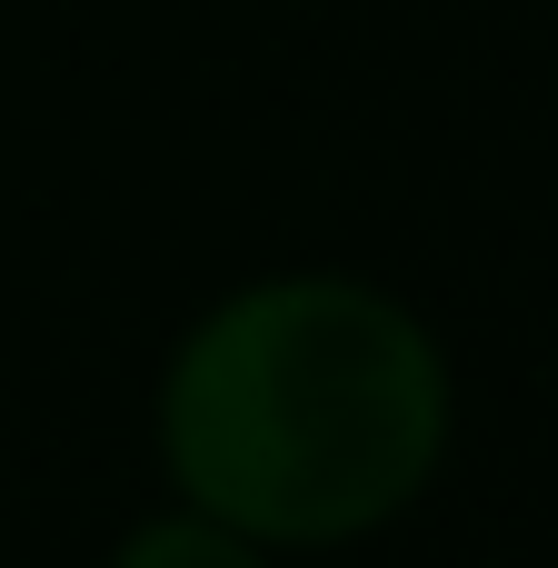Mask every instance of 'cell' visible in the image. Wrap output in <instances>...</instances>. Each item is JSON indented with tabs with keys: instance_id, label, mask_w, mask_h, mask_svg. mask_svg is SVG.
<instances>
[{
	"instance_id": "1",
	"label": "cell",
	"mask_w": 558,
	"mask_h": 568,
	"mask_svg": "<svg viewBox=\"0 0 558 568\" xmlns=\"http://www.w3.org/2000/svg\"><path fill=\"white\" fill-rule=\"evenodd\" d=\"M449 459V359L409 300L349 270H270L210 300L160 369V469L260 549H349Z\"/></svg>"
},
{
	"instance_id": "2",
	"label": "cell",
	"mask_w": 558,
	"mask_h": 568,
	"mask_svg": "<svg viewBox=\"0 0 558 568\" xmlns=\"http://www.w3.org/2000/svg\"><path fill=\"white\" fill-rule=\"evenodd\" d=\"M110 568H270V549L260 539H240L230 519H210V509H160V519H140L120 549H110Z\"/></svg>"
}]
</instances>
